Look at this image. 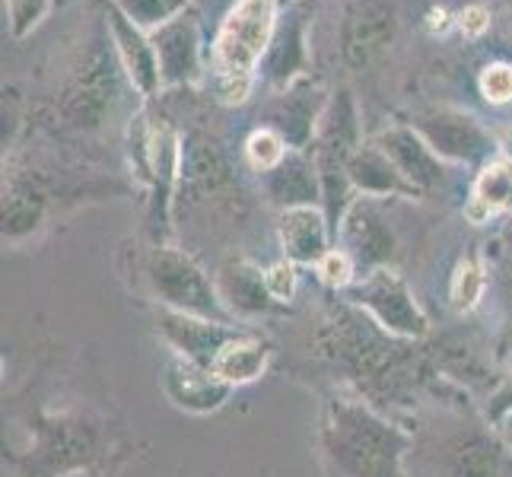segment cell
<instances>
[{
	"instance_id": "6da1fadb",
	"label": "cell",
	"mask_w": 512,
	"mask_h": 477,
	"mask_svg": "<svg viewBox=\"0 0 512 477\" xmlns=\"http://www.w3.org/2000/svg\"><path fill=\"white\" fill-rule=\"evenodd\" d=\"M322 446L334 468L347 477H404L401 462L411 436L360 401L331 398L325 408Z\"/></svg>"
},
{
	"instance_id": "7a4b0ae2",
	"label": "cell",
	"mask_w": 512,
	"mask_h": 477,
	"mask_svg": "<svg viewBox=\"0 0 512 477\" xmlns=\"http://www.w3.org/2000/svg\"><path fill=\"white\" fill-rule=\"evenodd\" d=\"M280 0H236L226 10L223 23L210 45L217 99L226 105H242L249 99L258 67L268 58L277 35Z\"/></svg>"
},
{
	"instance_id": "3957f363",
	"label": "cell",
	"mask_w": 512,
	"mask_h": 477,
	"mask_svg": "<svg viewBox=\"0 0 512 477\" xmlns=\"http://www.w3.org/2000/svg\"><path fill=\"white\" fill-rule=\"evenodd\" d=\"M147 284L153 296L160 299L163 306L185 312V315H198L210 318V322H223V325H236L233 312L226 309L220 299V290H214L210 277L194 264L185 252L169 249V245H156L147 255L144 264Z\"/></svg>"
},
{
	"instance_id": "277c9868",
	"label": "cell",
	"mask_w": 512,
	"mask_h": 477,
	"mask_svg": "<svg viewBox=\"0 0 512 477\" xmlns=\"http://www.w3.org/2000/svg\"><path fill=\"white\" fill-rule=\"evenodd\" d=\"M131 163L137 175L153 191V214L166 223L169 201L182 175V140L166 118H156L147 109L131 125Z\"/></svg>"
},
{
	"instance_id": "5b68a950",
	"label": "cell",
	"mask_w": 512,
	"mask_h": 477,
	"mask_svg": "<svg viewBox=\"0 0 512 477\" xmlns=\"http://www.w3.org/2000/svg\"><path fill=\"white\" fill-rule=\"evenodd\" d=\"M411 128L427 140L433 153L446 163L462 166H487L490 159H497V137H493L478 118L458 109H433L417 115Z\"/></svg>"
},
{
	"instance_id": "8992f818",
	"label": "cell",
	"mask_w": 512,
	"mask_h": 477,
	"mask_svg": "<svg viewBox=\"0 0 512 477\" xmlns=\"http://www.w3.org/2000/svg\"><path fill=\"white\" fill-rule=\"evenodd\" d=\"M350 303L363 306L388 334L398 338H423L430 331L427 315L414 303L408 284L388 268H373L360 284H353Z\"/></svg>"
},
{
	"instance_id": "52a82bcc",
	"label": "cell",
	"mask_w": 512,
	"mask_h": 477,
	"mask_svg": "<svg viewBox=\"0 0 512 477\" xmlns=\"http://www.w3.org/2000/svg\"><path fill=\"white\" fill-rule=\"evenodd\" d=\"M395 10L385 0H357L341 23V55L350 67H369L395 42Z\"/></svg>"
},
{
	"instance_id": "ba28073f",
	"label": "cell",
	"mask_w": 512,
	"mask_h": 477,
	"mask_svg": "<svg viewBox=\"0 0 512 477\" xmlns=\"http://www.w3.org/2000/svg\"><path fill=\"white\" fill-rule=\"evenodd\" d=\"M109 35H112V48L118 55V64L128 74L131 86L144 99H153L163 90V77H160V61H156V48L150 42V32L134 26L109 0Z\"/></svg>"
},
{
	"instance_id": "9c48e42d",
	"label": "cell",
	"mask_w": 512,
	"mask_h": 477,
	"mask_svg": "<svg viewBox=\"0 0 512 477\" xmlns=\"http://www.w3.org/2000/svg\"><path fill=\"white\" fill-rule=\"evenodd\" d=\"M373 144L392 159L395 169L408 179L420 194L439 188L446 179V159H439L433 147L423 140L411 125H392L385 128Z\"/></svg>"
},
{
	"instance_id": "30bf717a",
	"label": "cell",
	"mask_w": 512,
	"mask_h": 477,
	"mask_svg": "<svg viewBox=\"0 0 512 477\" xmlns=\"http://www.w3.org/2000/svg\"><path fill=\"white\" fill-rule=\"evenodd\" d=\"M163 392L175 408H182L188 414H210L229 398L233 385H226L210 369L175 353L163 369Z\"/></svg>"
},
{
	"instance_id": "8fae6325",
	"label": "cell",
	"mask_w": 512,
	"mask_h": 477,
	"mask_svg": "<svg viewBox=\"0 0 512 477\" xmlns=\"http://www.w3.org/2000/svg\"><path fill=\"white\" fill-rule=\"evenodd\" d=\"M160 331L166 334V341L175 347L179 357L198 363L204 369H210V363H214V357L226 341H233L236 334H242V331H236V325L210 322V318L185 315L175 309L160 312Z\"/></svg>"
},
{
	"instance_id": "7c38bea8",
	"label": "cell",
	"mask_w": 512,
	"mask_h": 477,
	"mask_svg": "<svg viewBox=\"0 0 512 477\" xmlns=\"http://www.w3.org/2000/svg\"><path fill=\"white\" fill-rule=\"evenodd\" d=\"M150 42L156 48V61H160L163 86L191 83L201 74V39L198 26L188 16H179L169 26L150 32Z\"/></svg>"
},
{
	"instance_id": "4fadbf2b",
	"label": "cell",
	"mask_w": 512,
	"mask_h": 477,
	"mask_svg": "<svg viewBox=\"0 0 512 477\" xmlns=\"http://www.w3.org/2000/svg\"><path fill=\"white\" fill-rule=\"evenodd\" d=\"M280 245H284V255L293 264H319L331 249H328V233L331 223L328 214H322L315 204H299L287 207L280 214L277 223Z\"/></svg>"
},
{
	"instance_id": "5bb4252c",
	"label": "cell",
	"mask_w": 512,
	"mask_h": 477,
	"mask_svg": "<svg viewBox=\"0 0 512 477\" xmlns=\"http://www.w3.org/2000/svg\"><path fill=\"white\" fill-rule=\"evenodd\" d=\"M350 188L360 191V198H420V191L404 179L376 144H360L357 153L347 159Z\"/></svg>"
},
{
	"instance_id": "9a60e30c",
	"label": "cell",
	"mask_w": 512,
	"mask_h": 477,
	"mask_svg": "<svg viewBox=\"0 0 512 477\" xmlns=\"http://www.w3.org/2000/svg\"><path fill=\"white\" fill-rule=\"evenodd\" d=\"M338 229L344 239V252L353 258V264H385L392 255V229L376 214L369 198L353 201Z\"/></svg>"
},
{
	"instance_id": "2e32d148",
	"label": "cell",
	"mask_w": 512,
	"mask_h": 477,
	"mask_svg": "<svg viewBox=\"0 0 512 477\" xmlns=\"http://www.w3.org/2000/svg\"><path fill=\"white\" fill-rule=\"evenodd\" d=\"M328 109L325 102V93L319 86H309L306 77H299L296 83H290V90L280 99V109L274 115V131L284 134V140L290 144V150H303L315 128H319V121Z\"/></svg>"
},
{
	"instance_id": "e0dca14e",
	"label": "cell",
	"mask_w": 512,
	"mask_h": 477,
	"mask_svg": "<svg viewBox=\"0 0 512 477\" xmlns=\"http://www.w3.org/2000/svg\"><path fill=\"white\" fill-rule=\"evenodd\" d=\"M503 214H512V159L497 156L481 166L478 179L471 185V198L465 204L468 223H487Z\"/></svg>"
},
{
	"instance_id": "ac0fdd59",
	"label": "cell",
	"mask_w": 512,
	"mask_h": 477,
	"mask_svg": "<svg viewBox=\"0 0 512 477\" xmlns=\"http://www.w3.org/2000/svg\"><path fill=\"white\" fill-rule=\"evenodd\" d=\"M264 185H268V194L274 201L287 207H299V204H312L315 194L322 191V175L315 159H309L303 150H290L287 159L277 169L264 172Z\"/></svg>"
},
{
	"instance_id": "d6986e66",
	"label": "cell",
	"mask_w": 512,
	"mask_h": 477,
	"mask_svg": "<svg viewBox=\"0 0 512 477\" xmlns=\"http://www.w3.org/2000/svg\"><path fill=\"white\" fill-rule=\"evenodd\" d=\"M271 360V344L252 338V334H236L233 341H226L220 353L210 363V373L223 379L226 385H245L255 382Z\"/></svg>"
},
{
	"instance_id": "ffe728a7",
	"label": "cell",
	"mask_w": 512,
	"mask_h": 477,
	"mask_svg": "<svg viewBox=\"0 0 512 477\" xmlns=\"http://www.w3.org/2000/svg\"><path fill=\"white\" fill-rule=\"evenodd\" d=\"M306 64V10L293 7L290 20L277 26L274 45L264 58V74L274 83H296L299 70Z\"/></svg>"
},
{
	"instance_id": "44dd1931",
	"label": "cell",
	"mask_w": 512,
	"mask_h": 477,
	"mask_svg": "<svg viewBox=\"0 0 512 477\" xmlns=\"http://www.w3.org/2000/svg\"><path fill=\"white\" fill-rule=\"evenodd\" d=\"M220 299L233 315L236 312H264L274 306L268 287H264V274L245 261H236V268L223 271Z\"/></svg>"
},
{
	"instance_id": "7402d4cb",
	"label": "cell",
	"mask_w": 512,
	"mask_h": 477,
	"mask_svg": "<svg viewBox=\"0 0 512 477\" xmlns=\"http://www.w3.org/2000/svg\"><path fill=\"white\" fill-rule=\"evenodd\" d=\"M112 4L125 13L134 26H140L144 32H156L169 26L172 20H179L188 7V0H112Z\"/></svg>"
},
{
	"instance_id": "603a6c76",
	"label": "cell",
	"mask_w": 512,
	"mask_h": 477,
	"mask_svg": "<svg viewBox=\"0 0 512 477\" xmlns=\"http://www.w3.org/2000/svg\"><path fill=\"white\" fill-rule=\"evenodd\" d=\"M484 284H487V277H484L481 261L478 258H462V261H458L455 274H452V284H449L452 306L458 312L474 309V306H478L481 293H484Z\"/></svg>"
},
{
	"instance_id": "cb8c5ba5",
	"label": "cell",
	"mask_w": 512,
	"mask_h": 477,
	"mask_svg": "<svg viewBox=\"0 0 512 477\" xmlns=\"http://www.w3.org/2000/svg\"><path fill=\"white\" fill-rule=\"evenodd\" d=\"M287 153H290V144L284 140V134L274 128H258L249 134V140H245V156H249V163L261 175L277 169L287 159Z\"/></svg>"
},
{
	"instance_id": "d4e9b609",
	"label": "cell",
	"mask_w": 512,
	"mask_h": 477,
	"mask_svg": "<svg viewBox=\"0 0 512 477\" xmlns=\"http://www.w3.org/2000/svg\"><path fill=\"white\" fill-rule=\"evenodd\" d=\"M55 4H58V0H4L13 39H26L29 32L39 29Z\"/></svg>"
},
{
	"instance_id": "484cf974",
	"label": "cell",
	"mask_w": 512,
	"mask_h": 477,
	"mask_svg": "<svg viewBox=\"0 0 512 477\" xmlns=\"http://www.w3.org/2000/svg\"><path fill=\"white\" fill-rule=\"evenodd\" d=\"M481 96L490 102V105H506L512 102V67L497 61V64H487L481 70Z\"/></svg>"
},
{
	"instance_id": "4316f807",
	"label": "cell",
	"mask_w": 512,
	"mask_h": 477,
	"mask_svg": "<svg viewBox=\"0 0 512 477\" xmlns=\"http://www.w3.org/2000/svg\"><path fill=\"white\" fill-rule=\"evenodd\" d=\"M353 268H357V264H353V258L344 249H331L319 264H315V271H319V277L331 290L350 287L353 284Z\"/></svg>"
},
{
	"instance_id": "83f0119b",
	"label": "cell",
	"mask_w": 512,
	"mask_h": 477,
	"mask_svg": "<svg viewBox=\"0 0 512 477\" xmlns=\"http://www.w3.org/2000/svg\"><path fill=\"white\" fill-rule=\"evenodd\" d=\"M264 287H268L274 303H287L296 293V264L293 261H277L274 268L264 271Z\"/></svg>"
},
{
	"instance_id": "f1b7e54d",
	"label": "cell",
	"mask_w": 512,
	"mask_h": 477,
	"mask_svg": "<svg viewBox=\"0 0 512 477\" xmlns=\"http://www.w3.org/2000/svg\"><path fill=\"white\" fill-rule=\"evenodd\" d=\"M458 29H462V35H468V39H481V35L490 29V13L478 4L465 7L458 13Z\"/></svg>"
},
{
	"instance_id": "f546056e",
	"label": "cell",
	"mask_w": 512,
	"mask_h": 477,
	"mask_svg": "<svg viewBox=\"0 0 512 477\" xmlns=\"http://www.w3.org/2000/svg\"><path fill=\"white\" fill-rule=\"evenodd\" d=\"M427 20H430V23H427L430 32H446L449 23H452V20H449V13H446L443 7H433V10L427 13Z\"/></svg>"
},
{
	"instance_id": "4dcf8cb0",
	"label": "cell",
	"mask_w": 512,
	"mask_h": 477,
	"mask_svg": "<svg viewBox=\"0 0 512 477\" xmlns=\"http://www.w3.org/2000/svg\"><path fill=\"white\" fill-rule=\"evenodd\" d=\"M500 433H503V439L512 446V414H506L503 420H500Z\"/></svg>"
},
{
	"instance_id": "1f68e13d",
	"label": "cell",
	"mask_w": 512,
	"mask_h": 477,
	"mask_svg": "<svg viewBox=\"0 0 512 477\" xmlns=\"http://www.w3.org/2000/svg\"><path fill=\"white\" fill-rule=\"evenodd\" d=\"M506 239H509V242H512V226H509V229H506Z\"/></svg>"
},
{
	"instance_id": "d6a6232c",
	"label": "cell",
	"mask_w": 512,
	"mask_h": 477,
	"mask_svg": "<svg viewBox=\"0 0 512 477\" xmlns=\"http://www.w3.org/2000/svg\"><path fill=\"white\" fill-rule=\"evenodd\" d=\"M290 4H296V0H290Z\"/></svg>"
}]
</instances>
